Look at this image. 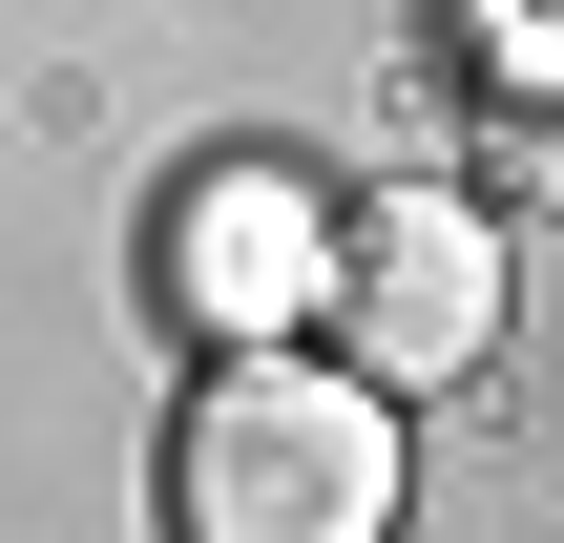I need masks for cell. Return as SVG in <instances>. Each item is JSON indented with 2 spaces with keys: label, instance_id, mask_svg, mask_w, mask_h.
Wrapping results in <instances>:
<instances>
[{
  "label": "cell",
  "instance_id": "1",
  "mask_svg": "<svg viewBox=\"0 0 564 543\" xmlns=\"http://www.w3.org/2000/svg\"><path fill=\"white\" fill-rule=\"evenodd\" d=\"M167 523L188 543H377L398 523V377L230 356L167 439Z\"/></svg>",
  "mask_w": 564,
  "mask_h": 543
},
{
  "label": "cell",
  "instance_id": "2",
  "mask_svg": "<svg viewBox=\"0 0 564 543\" xmlns=\"http://www.w3.org/2000/svg\"><path fill=\"white\" fill-rule=\"evenodd\" d=\"M335 293H356V356L419 398V377H460V356L502 335V230H481V209H377Z\"/></svg>",
  "mask_w": 564,
  "mask_h": 543
},
{
  "label": "cell",
  "instance_id": "4",
  "mask_svg": "<svg viewBox=\"0 0 564 543\" xmlns=\"http://www.w3.org/2000/svg\"><path fill=\"white\" fill-rule=\"evenodd\" d=\"M502 146H523V167H564V105H544V84H502Z\"/></svg>",
  "mask_w": 564,
  "mask_h": 543
},
{
  "label": "cell",
  "instance_id": "3",
  "mask_svg": "<svg viewBox=\"0 0 564 543\" xmlns=\"http://www.w3.org/2000/svg\"><path fill=\"white\" fill-rule=\"evenodd\" d=\"M335 272H356V251L314 230V188H293V167H209V188L167 209V293H188L209 335H272V314H314Z\"/></svg>",
  "mask_w": 564,
  "mask_h": 543
}]
</instances>
